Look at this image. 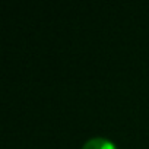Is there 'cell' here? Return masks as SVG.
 Listing matches in <instances>:
<instances>
[{
	"instance_id": "6da1fadb",
	"label": "cell",
	"mask_w": 149,
	"mask_h": 149,
	"mask_svg": "<svg viewBox=\"0 0 149 149\" xmlns=\"http://www.w3.org/2000/svg\"><path fill=\"white\" fill-rule=\"evenodd\" d=\"M82 149H116V146H114L108 139H104V137H92V139H88V140L82 145Z\"/></svg>"
}]
</instances>
